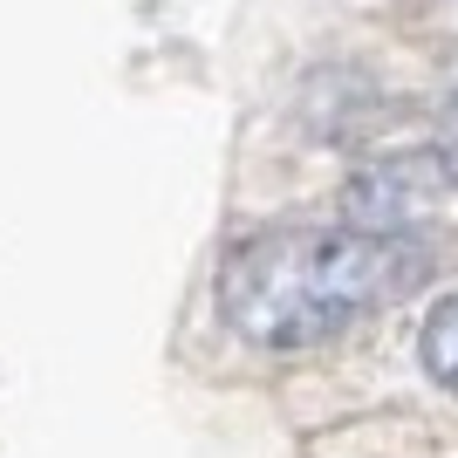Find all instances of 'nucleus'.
<instances>
[{"instance_id":"obj_3","label":"nucleus","mask_w":458,"mask_h":458,"mask_svg":"<svg viewBox=\"0 0 458 458\" xmlns=\"http://www.w3.org/2000/svg\"><path fill=\"white\" fill-rule=\"evenodd\" d=\"M418 349H424V369L458 390V294H452L445 308H431V322H424V343H418Z\"/></svg>"},{"instance_id":"obj_1","label":"nucleus","mask_w":458,"mask_h":458,"mask_svg":"<svg viewBox=\"0 0 458 458\" xmlns=\"http://www.w3.org/2000/svg\"><path fill=\"white\" fill-rule=\"evenodd\" d=\"M424 247L369 226H287L233 247L219 274L226 322L260 349H301L377 315L424 281Z\"/></svg>"},{"instance_id":"obj_4","label":"nucleus","mask_w":458,"mask_h":458,"mask_svg":"<svg viewBox=\"0 0 458 458\" xmlns=\"http://www.w3.org/2000/svg\"><path fill=\"white\" fill-rule=\"evenodd\" d=\"M438 151L452 157V172H458V76H452V96H445V131H438Z\"/></svg>"},{"instance_id":"obj_2","label":"nucleus","mask_w":458,"mask_h":458,"mask_svg":"<svg viewBox=\"0 0 458 458\" xmlns=\"http://www.w3.org/2000/svg\"><path fill=\"white\" fill-rule=\"evenodd\" d=\"M452 178L458 172L445 151H411V157H390V165H369V172L349 178V219L369 233H403V219L424 212Z\"/></svg>"}]
</instances>
